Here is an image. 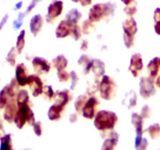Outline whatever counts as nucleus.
Masks as SVG:
<instances>
[{
	"mask_svg": "<svg viewBox=\"0 0 160 150\" xmlns=\"http://www.w3.org/2000/svg\"><path fill=\"white\" fill-rule=\"evenodd\" d=\"M64 108H65V106L55 102V104H53L48 109V119L50 120H52V121L59 120L62 117V113L64 110Z\"/></svg>",
	"mask_w": 160,
	"mask_h": 150,
	"instance_id": "nucleus-16",
	"label": "nucleus"
},
{
	"mask_svg": "<svg viewBox=\"0 0 160 150\" xmlns=\"http://www.w3.org/2000/svg\"><path fill=\"white\" fill-rule=\"evenodd\" d=\"M152 114V110L148 106H143V108L142 109V112H141V116L143 119H148V117H150Z\"/></svg>",
	"mask_w": 160,
	"mask_h": 150,
	"instance_id": "nucleus-41",
	"label": "nucleus"
},
{
	"mask_svg": "<svg viewBox=\"0 0 160 150\" xmlns=\"http://www.w3.org/2000/svg\"><path fill=\"white\" fill-rule=\"evenodd\" d=\"M25 34H26V32L25 31H21V32L20 33L19 36L17 37V52H18V54H20L23 51V48H24L25 45Z\"/></svg>",
	"mask_w": 160,
	"mask_h": 150,
	"instance_id": "nucleus-30",
	"label": "nucleus"
},
{
	"mask_svg": "<svg viewBox=\"0 0 160 150\" xmlns=\"http://www.w3.org/2000/svg\"><path fill=\"white\" fill-rule=\"evenodd\" d=\"M22 5H23V2H19L17 4H16L15 7L13 8V9H14V10H17V9H20V8H21Z\"/></svg>",
	"mask_w": 160,
	"mask_h": 150,
	"instance_id": "nucleus-49",
	"label": "nucleus"
},
{
	"mask_svg": "<svg viewBox=\"0 0 160 150\" xmlns=\"http://www.w3.org/2000/svg\"><path fill=\"white\" fill-rule=\"evenodd\" d=\"M58 78L60 82H67L69 81L71 77H70V73H68L65 70H58Z\"/></svg>",
	"mask_w": 160,
	"mask_h": 150,
	"instance_id": "nucleus-35",
	"label": "nucleus"
},
{
	"mask_svg": "<svg viewBox=\"0 0 160 150\" xmlns=\"http://www.w3.org/2000/svg\"><path fill=\"white\" fill-rule=\"evenodd\" d=\"M117 84L113 79L107 75H104L99 84V92L102 98L105 100L113 98L117 92Z\"/></svg>",
	"mask_w": 160,
	"mask_h": 150,
	"instance_id": "nucleus-4",
	"label": "nucleus"
},
{
	"mask_svg": "<svg viewBox=\"0 0 160 150\" xmlns=\"http://www.w3.org/2000/svg\"><path fill=\"white\" fill-rule=\"evenodd\" d=\"M156 90L152 78H142L140 81V95L144 98H149L156 94Z\"/></svg>",
	"mask_w": 160,
	"mask_h": 150,
	"instance_id": "nucleus-5",
	"label": "nucleus"
},
{
	"mask_svg": "<svg viewBox=\"0 0 160 150\" xmlns=\"http://www.w3.org/2000/svg\"><path fill=\"white\" fill-rule=\"evenodd\" d=\"M159 59H160V58H159Z\"/></svg>",
	"mask_w": 160,
	"mask_h": 150,
	"instance_id": "nucleus-54",
	"label": "nucleus"
},
{
	"mask_svg": "<svg viewBox=\"0 0 160 150\" xmlns=\"http://www.w3.org/2000/svg\"><path fill=\"white\" fill-rule=\"evenodd\" d=\"M86 102H87V95H81L80 96H78V98H77L74 103V107L77 112H78V113L82 112L83 108H84Z\"/></svg>",
	"mask_w": 160,
	"mask_h": 150,
	"instance_id": "nucleus-28",
	"label": "nucleus"
},
{
	"mask_svg": "<svg viewBox=\"0 0 160 150\" xmlns=\"http://www.w3.org/2000/svg\"><path fill=\"white\" fill-rule=\"evenodd\" d=\"M32 65L34 70L38 73H47L51 69L49 62L41 57H34L32 60Z\"/></svg>",
	"mask_w": 160,
	"mask_h": 150,
	"instance_id": "nucleus-11",
	"label": "nucleus"
},
{
	"mask_svg": "<svg viewBox=\"0 0 160 150\" xmlns=\"http://www.w3.org/2000/svg\"><path fill=\"white\" fill-rule=\"evenodd\" d=\"M17 104H16L14 98L9 100V102L6 106L4 112V119L9 123L14 121V118L17 112Z\"/></svg>",
	"mask_w": 160,
	"mask_h": 150,
	"instance_id": "nucleus-14",
	"label": "nucleus"
},
{
	"mask_svg": "<svg viewBox=\"0 0 160 150\" xmlns=\"http://www.w3.org/2000/svg\"><path fill=\"white\" fill-rule=\"evenodd\" d=\"M43 17L40 14H37L32 17L30 22V30L34 36H36L40 32L43 27Z\"/></svg>",
	"mask_w": 160,
	"mask_h": 150,
	"instance_id": "nucleus-15",
	"label": "nucleus"
},
{
	"mask_svg": "<svg viewBox=\"0 0 160 150\" xmlns=\"http://www.w3.org/2000/svg\"><path fill=\"white\" fill-rule=\"evenodd\" d=\"M43 94L44 96L46 99L51 100L52 99L53 97L55 96V92L53 91L52 86H47V87L44 88L43 89Z\"/></svg>",
	"mask_w": 160,
	"mask_h": 150,
	"instance_id": "nucleus-38",
	"label": "nucleus"
},
{
	"mask_svg": "<svg viewBox=\"0 0 160 150\" xmlns=\"http://www.w3.org/2000/svg\"><path fill=\"white\" fill-rule=\"evenodd\" d=\"M14 122L19 129H22L26 123H28L30 125H34L35 123L34 114L29 105L19 106L14 118Z\"/></svg>",
	"mask_w": 160,
	"mask_h": 150,
	"instance_id": "nucleus-3",
	"label": "nucleus"
},
{
	"mask_svg": "<svg viewBox=\"0 0 160 150\" xmlns=\"http://www.w3.org/2000/svg\"><path fill=\"white\" fill-rule=\"evenodd\" d=\"M124 12L128 16H133L135 14V12H137V3L135 0L133 2L126 5V7L124 8Z\"/></svg>",
	"mask_w": 160,
	"mask_h": 150,
	"instance_id": "nucleus-33",
	"label": "nucleus"
},
{
	"mask_svg": "<svg viewBox=\"0 0 160 150\" xmlns=\"http://www.w3.org/2000/svg\"><path fill=\"white\" fill-rule=\"evenodd\" d=\"M0 141H1L0 149H12V134H6V135L3 136V137L0 138Z\"/></svg>",
	"mask_w": 160,
	"mask_h": 150,
	"instance_id": "nucleus-27",
	"label": "nucleus"
},
{
	"mask_svg": "<svg viewBox=\"0 0 160 150\" xmlns=\"http://www.w3.org/2000/svg\"><path fill=\"white\" fill-rule=\"evenodd\" d=\"M30 98L28 92L26 90H20L18 92V95L17 97V106H25V105L30 104Z\"/></svg>",
	"mask_w": 160,
	"mask_h": 150,
	"instance_id": "nucleus-24",
	"label": "nucleus"
},
{
	"mask_svg": "<svg viewBox=\"0 0 160 150\" xmlns=\"http://www.w3.org/2000/svg\"><path fill=\"white\" fill-rule=\"evenodd\" d=\"M8 19H9V15H8V14H6V15L4 16V17H3L2 20H1V22H0V31L2 29V28L4 27V25L6 23Z\"/></svg>",
	"mask_w": 160,
	"mask_h": 150,
	"instance_id": "nucleus-46",
	"label": "nucleus"
},
{
	"mask_svg": "<svg viewBox=\"0 0 160 150\" xmlns=\"http://www.w3.org/2000/svg\"><path fill=\"white\" fill-rule=\"evenodd\" d=\"M70 99H71V96H70V93L69 91H61V92H58L57 94H56V102L58 103V104L66 106L67 103L70 101Z\"/></svg>",
	"mask_w": 160,
	"mask_h": 150,
	"instance_id": "nucleus-21",
	"label": "nucleus"
},
{
	"mask_svg": "<svg viewBox=\"0 0 160 150\" xmlns=\"http://www.w3.org/2000/svg\"><path fill=\"white\" fill-rule=\"evenodd\" d=\"M92 23H93V22L91 21L90 20H85V21L83 23L82 31H83V33H84V34H90V32L92 31V29L94 28V24Z\"/></svg>",
	"mask_w": 160,
	"mask_h": 150,
	"instance_id": "nucleus-37",
	"label": "nucleus"
},
{
	"mask_svg": "<svg viewBox=\"0 0 160 150\" xmlns=\"http://www.w3.org/2000/svg\"><path fill=\"white\" fill-rule=\"evenodd\" d=\"M17 48L15 47H12L10 49V51L8 53L7 56H6V60L7 62L10 64L12 67H14L16 64V62H17Z\"/></svg>",
	"mask_w": 160,
	"mask_h": 150,
	"instance_id": "nucleus-31",
	"label": "nucleus"
},
{
	"mask_svg": "<svg viewBox=\"0 0 160 150\" xmlns=\"http://www.w3.org/2000/svg\"><path fill=\"white\" fill-rule=\"evenodd\" d=\"M25 17V13L23 12H20L17 17V18L14 20L13 22V28L15 30H18L20 29V27L22 26L23 24V19H24Z\"/></svg>",
	"mask_w": 160,
	"mask_h": 150,
	"instance_id": "nucleus-36",
	"label": "nucleus"
},
{
	"mask_svg": "<svg viewBox=\"0 0 160 150\" xmlns=\"http://www.w3.org/2000/svg\"><path fill=\"white\" fill-rule=\"evenodd\" d=\"M88 43L87 41H83L82 42V44H81V50H83V51H86V50L88 49Z\"/></svg>",
	"mask_w": 160,
	"mask_h": 150,
	"instance_id": "nucleus-48",
	"label": "nucleus"
},
{
	"mask_svg": "<svg viewBox=\"0 0 160 150\" xmlns=\"http://www.w3.org/2000/svg\"><path fill=\"white\" fill-rule=\"evenodd\" d=\"M72 37L75 39L76 41L79 40L80 38L81 37V28L80 27L78 26L77 23L75 24H73L72 26V29H71V34Z\"/></svg>",
	"mask_w": 160,
	"mask_h": 150,
	"instance_id": "nucleus-34",
	"label": "nucleus"
},
{
	"mask_svg": "<svg viewBox=\"0 0 160 150\" xmlns=\"http://www.w3.org/2000/svg\"><path fill=\"white\" fill-rule=\"evenodd\" d=\"M148 141H147L146 138H142V141H141V142L139 143L138 146L137 147V149H145V148H147V146H148Z\"/></svg>",
	"mask_w": 160,
	"mask_h": 150,
	"instance_id": "nucleus-43",
	"label": "nucleus"
},
{
	"mask_svg": "<svg viewBox=\"0 0 160 150\" xmlns=\"http://www.w3.org/2000/svg\"><path fill=\"white\" fill-rule=\"evenodd\" d=\"M115 9L116 5L114 3H97L90 9L88 18L92 22H98L103 18L113 15Z\"/></svg>",
	"mask_w": 160,
	"mask_h": 150,
	"instance_id": "nucleus-2",
	"label": "nucleus"
},
{
	"mask_svg": "<svg viewBox=\"0 0 160 150\" xmlns=\"http://www.w3.org/2000/svg\"><path fill=\"white\" fill-rule=\"evenodd\" d=\"M33 128H34V133L37 136H41L42 134V131H43V129H42V123H41L40 121L35 122L33 125Z\"/></svg>",
	"mask_w": 160,
	"mask_h": 150,
	"instance_id": "nucleus-40",
	"label": "nucleus"
},
{
	"mask_svg": "<svg viewBox=\"0 0 160 150\" xmlns=\"http://www.w3.org/2000/svg\"><path fill=\"white\" fill-rule=\"evenodd\" d=\"M52 64L55 68L58 70H65L68 65V60L63 55H59L54 58L52 60Z\"/></svg>",
	"mask_w": 160,
	"mask_h": 150,
	"instance_id": "nucleus-23",
	"label": "nucleus"
},
{
	"mask_svg": "<svg viewBox=\"0 0 160 150\" xmlns=\"http://www.w3.org/2000/svg\"><path fill=\"white\" fill-rule=\"evenodd\" d=\"M3 132H4V131H3L2 123V121H1V119H0V135H1V134H2Z\"/></svg>",
	"mask_w": 160,
	"mask_h": 150,
	"instance_id": "nucleus-51",
	"label": "nucleus"
},
{
	"mask_svg": "<svg viewBox=\"0 0 160 150\" xmlns=\"http://www.w3.org/2000/svg\"><path fill=\"white\" fill-rule=\"evenodd\" d=\"M81 17H82V14L77 9H70L68 13L67 14V16H66L67 20H68L70 23H73V24L78 23V21L81 20Z\"/></svg>",
	"mask_w": 160,
	"mask_h": 150,
	"instance_id": "nucleus-25",
	"label": "nucleus"
},
{
	"mask_svg": "<svg viewBox=\"0 0 160 150\" xmlns=\"http://www.w3.org/2000/svg\"><path fill=\"white\" fill-rule=\"evenodd\" d=\"M156 83V85H157L159 88H160V76H159V78H157Z\"/></svg>",
	"mask_w": 160,
	"mask_h": 150,
	"instance_id": "nucleus-52",
	"label": "nucleus"
},
{
	"mask_svg": "<svg viewBox=\"0 0 160 150\" xmlns=\"http://www.w3.org/2000/svg\"><path fill=\"white\" fill-rule=\"evenodd\" d=\"M99 104V102L95 97H91L84 105L82 110L83 117L85 118L92 120L96 114L97 106Z\"/></svg>",
	"mask_w": 160,
	"mask_h": 150,
	"instance_id": "nucleus-7",
	"label": "nucleus"
},
{
	"mask_svg": "<svg viewBox=\"0 0 160 150\" xmlns=\"http://www.w3.org/2000/svg\"><path fill=\"white\" fill-rule=\"evenodd\" d=\"M92 61H93V59H91L87 55H83L81 56V58L78 60V64L84 67V73H89V71L92 70Z\"/></svg>",
	"mask_w": 160,
	"mask_h": 150,
	"instance_id": "nucleus-26",
	"label": "nucleus"
},
{
	"mask_svg": "<svg viewBox=\"0 0 160 150\" xmlns=\"http://www.w3.org/2000/svg\"><path fill=\"white\" fill-rule=\"evenodd\" d=\"M123 31H124L123 37L134 38V35H135V34L138 31L137 22L132 17H131L129 19H127L123 23Z\"/></svg>",
	"mask_w": 160,
	"mask_h": 150,
	"instance_id": "nucleus-10",
	"label": "nucleus"
},
{
	"mask_svg": "<svg viewBox=\"0 0 160 150\" xmlns=\"http://www.w3.org/2000/svg\"><path fill=\"white\" fill-rule=\"evenodd\" d=\"M72 2H80L82 6H86L92 4V0H72Z\"/></svg>",
	"mask_w": 160,
	"mask_h": 150,
	"instance_id": "nucleus-45",
	"label": "nucleus"
},
{
	"mask_svg": "<svg viewBox=\"0 0 160 150\" xmlns=\"http://www.w3.org/2000/svg\"><path fill=\"white\" fill-rule=\"evenodd\" d=\"M118 140L119 134L117 132H115V131H112V132L110 133L108 138L105 140L102 148V149H113L116 145H117Z\"/></svg>",
	"mask_w": 160,
	"mask_h": 150,
	"instance_id": "nucleus-18",
	"label": "nucleus"
},
{
	"mask_svg": "<svg viewBox=\"0 0 160 150\" xmlns=\"http://www.w3.org/2000/svg\"><path fill=\"white\" fill-rule=\"evenodd\" d=\"M28 72L26 66L23 63H20L17 66L16 68V79L18 82L19 85L23 86L28 84Z\"/></svg>",
	"mask_w": 160,
	"mask_h": 150,
	"instance_id": "nucleus-12",
	"label": "nucleus"
},
{
	"mask_svg": "<svg viewBox=\"0 0 160 150\" xmlns=\"http://www.w3.org/2000/svg\"><path fill=\"white\" fill-rule=\"evenodd\" d=\"M143 59H142V56L139 53H135L132 56L131 59V62H130L129 70L132 73L134 77L138 76L139 73L142 71L143 69Z\"/></svg>",
	"mask_w": 160,
	"mask_h": 150,
	"instance_id": "nucleus-9",
	"label": "nucleus"
},
{
	"mask_svg": "<svg viewBox=\"0 0 160 150\" xmlns=\"http://www.w3.org/2000/svg\"><path fill=\"white\" fill-rule=\"evenodd\" d=\"M63 10V2L59 0H55L48 6L46 20L48 23H52L55 19L61 15Z\"/></svg>",
	"mask_w": 160,
	"mask_h": 150,
	"instance_id": "nucleus-6",
	"label": "nucleus"
},
{
	"mask_svg": "<svg viewBox=\"0 0 160 150\" xmlns=\"http://www.w3.org/2000/svg\"><path fill=\"white\" fill-rule=\"evenodd\" d=\"M154 28L157 34L160 35V8H157L154 12Z\"/></svg>",
	"mask_w": 160,
	"mask_h": 150,
	"instance_id": "nucleus-32",
	"label": "nucleus"
},
{
	"mask_svg": "<svg viewBox=\"0 0 160 150\" xmlns=\"http://www.w3.org/2000/svg\"><path fill=\"white\" fill-rule=\"evenodd\" d=\"M54 1H55V0H54Z\"/></svg>",
	"mask_w": 160,
	"mask_h": 150,
	"instance_id": "nucleus-53",
	"label": "nucleus"
},
{
	"mask_svg": "<svg viewBox=\"0 0 160 150\" xmlns=\"http://www.w3.org/2000/svg\"><path fill=\"white\" fill-rule=\"evenodd\" d=\"M143 120L144 119L142 118V116L135 112L131 115V123L135 128L136 134L138 136H142V134H143Z\"/></svg>",
	"mask_w": 160,
	"mask_h": 150,
	"instance_id": "nucleus-17",
	"label": "nucleus"
},
{
	"mask_svg": "<svg viewBox=\"0 0 160 150\" xmlns=\"http://www.w3.org/2000/svg\"><path fill=\"white\" fill-rule=\"evenodd\" d=\"M41 1H42V0H32V1H31V2L30 3L29 6H28V9H27V12L28 13V12H31V11L32 10V9H34L36 6H37L38 3L40 2Z\"/></svg>",
	"mask_w": 160,
	"mask_h": 150,
	"instance_id": "nucleus-44",
	"label": "nucleus"
},
{
	"mask_svg": "<svg viewBox=\"0 0 160 150\" xmlns=\"http://www.w3.org/2000/svg\"><path fill=\"white\" fill-rule=\"evenodd\" d=\"M147 131L152 139L158 138L160 136V125L159 123H154L148 127Z\"/></svg>",
	"mask_w": 160,
	"mask_h": 150,
	"instance_id": "nucleus-29",
	"label": "nucleus"
},
{
	"mask_svg": "<svg viewBox=\"0 0 160 150\" xmlns=\"http://www.w3.org/2000/svg\"><path fill=\"white\" fill-rule=\"evenodd\" d=\"M118 117L113 112L107 110L99 111L95 116L94 124L98 131H104L112 130L117 123Z\"/></svg>",
	"mask_w": 160,
	"mask_h": 150,
	"instance_id": "nucleus-1",
	"label": "nucleus"
},
{
	"mask_svg": "<svg viewBox=\"0 0 160 150\" xmlns=\"http://www.w3.org/2000/svg\"><path fill=\"white\" fill-rule=\"evenodd\" d=\"M121 1H122V2L124 3L125 5H128V4H130V3L133 2L134 0H121Z\"/></svg>",
	"mask_w": 160,
	"mask_h": 150,
	"instance_id": "nucleus-50",
	"label": "nucleus"
},
{
	"mask_svg": "<svg viewBox=\"0 0 160 150\" xmlns=\"http://www.w3.org/2000/svg\"><path fill=\"white\" fill-rule=\"evenodd\" d=\"M92 71L97 77H101L105 74V64L99 59H93L92 66Z\"/></svg>",
	"mask_w": 160,
	"mask_h": 150,
	"instance_id": "nucleus-22",
	"label": "nucleus"
},
{
	"mask_svg": "<svg viewBox=\"0 0 160 150\" xmlns=\"http://www.w3.org/2000/svg\"><path fill=\"white\" fill-rule=\"evenodd\" d=\"M138 97L134 91H131L128 93L123 100V105L126 106L128 109H132L137 105Z\"/></svg>",
	"mask_w": 160,
	"mask_h": 150,
	"instance_id": "nucleus-20",
	"label": "nucleus"
},
{
	"mask_svg": "<svg viewBox=\"0 0 160 150\" xmlns=\"http://www.w3.org/2000/svg\"><path fill=\"white\" fill-rule=\"evenodd\" d=\"M99 81L98 80H96L95 81H93V83H89L88 88V92L90 94L95 93L99 88Z\"/></svg>",
	"mask_w": 160,
	"mask_h": 150,
	"instance_id": "nucleus-39",
	"label": "nucleus"
},
{
	"mask_svg": "<svg viewBox=\"0 0 160 150\" xmlns=\"http://www.w3.org/2000/svg\"><path fill=\"white\" fill-rule=\"evenodd\" d=\"M70 77H71V81H72L70 88H71L72 90H73L78 82V74H77V73L75 71H72L71 73H70Z\"/></svg>",
	"mask_w": 160,
	"mask_h": 150,
	"instance_id": "nucleus-42",
	"label": "nucleus"
},
{
	"mask_svg": "<svg viewBox=\"0 0 160 150\" xmlns=\"http://www.w3.org/2000/svg\"><path fill=\"white\" fill-rule=\"evenodd\" d=\"M78 120V115L76 113H72L71 115L70 116V122L71 123H75Z\"/></svg>",
	"mask_w": 160,
	"mask_h": 150,
	"instance_id": "nucleus-47",
	"label": "nucleus"
},
{
	"mask_svg": "<svg viewBox=\"0 0 160 150\" xmlns=\"http://www.w3.org/2000/svg\"><path fill=\"white\" fill-rule=\"evenodd\" d=\"M148 72H149L150 77L152 78H155L158 75V73L159 71L160 68V59L158 57L154 58L152 59L148 64Z\"/></svg>",
	"mask_w": 160,
	"mask_h": 150,
	"instance_id": "nucleus-19",
	"label": "nucleus"
},
{
	"mask_svg": "<svg viewBox=\"0 0 160 150\" xmlns=\"http://www.w3.org/2000/svg\"><path fill=\"white\" fill-rule=\"evenodd\" d=\"M28 84L32 92L33 96L38 97L43 93V83L41 78L37 75H30L28 77Z\"/></svg>",
	"mask_w": 160,
	"mask_h": 150,
	"instance_id": "nucleus-8",
	"label": "nucleus"
},
{
	"mask_svg": "<svg viewBox=\"0 0 160 150\" xmlns=\"http://www.w3.org/2000/svg\"><path fill=\"white\" fill-rule=\"evenodd\" d=\"M73 23H70L68 20H64L59 23L56 30V35L58 38H64L71 34L72 26Z\"/></svg>",
	"mask_w": 160,
	"mask_h": 150,
	"instance_id": "nucleus-13",
	"label": "nucleus"
}]
</instances>
